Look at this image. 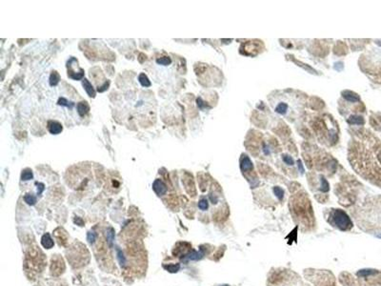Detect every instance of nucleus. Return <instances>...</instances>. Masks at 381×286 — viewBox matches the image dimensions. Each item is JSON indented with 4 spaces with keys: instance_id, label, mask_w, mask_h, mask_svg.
Here are the masks:
<instances>
[{
    "instance_id": "f257e3e1",
    "label": "nucleus",
    "mask_w": 381,
    "mask_h": 286,
    "mask_svg": "<svg viewBox=\"0 0 381 286\" xmlns=\"http://www.w3.org/2000/svg\"><path fill=\"white\" fill-rule=\"evenodd\" d=\"M332 223L341 231L350 230L353 227V222L349 216L341 209L334 210L332 215Z\"/></svg>"
},
{
    "instance_id": "0eeeda50",
    "label": "nucleus",
    "mask_w": 381,
    "mask_h": 286,
    "mask_svg": "<svg viewBox=\"0 0 381 286\" xmlns=\"http://www.w3.org/2000/svg\"><path fill=\"white\" fill-rule=\"evenodd\" d=\"M89 111H90V106L86 101H81L77 104V112H78L79 115H81V116L86 115L89 113Z\"/></svg>"
},
{
    "instance_id": "b1692460",
    "label": "nucleus",
    "mask_w": 381,
    "mask_h": 286,
    "mask_svg": "<svg viewBox=\"0 0 381 286\" xmlns=\"http://www.w3.org/2000/svg\"><path fill=\"white\" fill-rule=\"evenodd\" d=\"M283 161L286 163V164H288V165H293V163H294V161H293V159L292 158V156H287V155L283 156Z\"/></svg>"
},
{
    "instance_id": "bb28decb",
    "label": "nucleus",
    "mask_w": 381,
    "mask_h": 286,
    "mask_svg": "<svg viewBox=\"0 0 381 286\" xmlns=\"http://www.w3.org/2000/svg\"><path fill=\"white\" fill-rule=\"evenodd\" d=\"M298 169H300V172L301 173H304V168H303V166H302V163H301V161L300 160H298Z\"/></svg>"
},
{
    "instance_id": "1a4fd4ad",
    "label": "nucleus",
    "mask_w": 381,
    "mask_h": 286,
    "mask_svg": "<svg viewBox=\"0 0 381 286\" xmlns=\"http://www.w3.org/2000/svg\"><path fill=\"white\" fill-rule=\"evenodd\" d=\"M342 94H343V97L346 100L350 101V102H357V101H359V99H360L356 94H354V93H353L351 91H345V92L342 93Z\"/></svg>"
},
{
    "instance_id": "a878e982",
    "label": "nucleus",
    "mask_w": 381,
    "mask_h": 286,
    "mask_svg": "<svg viewBox=\"0 0 381 286\" xmlns=\"http://www.w3.org/2000/svg\"><path fill=\"white\" fill-rule=\"evenodd\" d=\"M87 238H88V241H89L90 243H93V242L95 240V234H94V232H90V233H88Z\"/></svg>"
},
{
    "instance_id": "6ab92c4d",
    "label": "nucleus",
    "mask_w": 381,
    "mask_h": 286,
    "mask_svg": "<svg viewBox=\"0 0 381 286\" xmlns=\"http://www.w3.org/2000/svg\"><path fill=\"white\" fill-rule=\"evenodd\" d=\"M349 122H350V123H352V124H358V125H360V124H363V123H364V120H363V118L360 117V116H353V117H351V118L349 119Z\"/></svg>"
},
{
    "instance_id": "2eb2a0df",
    "label": "nucleus",
    "mask_w": 381,
    "mask_h": 286,
    "mask_svg": "<svg viewBox=\"0 0 381 286\" xmlns=\"http://www.w3.org/2000/svg\"><path fill=\"white\" fill-rule=\"evenodd\" d=\"M287 110H288V105L286 103H284V102L278 103V105L276 107V112L280 115H284L287 112Z\"/></svg>"
},
{
    "instance_id": "ddd939ff",
    "label": "nucleus",
    "mask_w": 381,
    "mask_h": 286,
    "mask_svg": "<svg viewBox=\"0 0 381 286\" xmlns=\"http://www.w3.org/2000/svg\"><path fill=\"white\" fill-rule=\"evenodd\" d=\"M33 177V174L31 169H25L22 174H21V179L26 181V180H31Z\"/></svg>"
},
{
    "instance_id": "a211bd4d",
    "label": "nucleus",
    "mask_w": 381,
    "mask_h": 286,
    "mask_svg": "<svg viewBox=\"0 0 381 286\" xmlns=\"http://www.w3.org/2000/svg\"><path fill=\"white\" fill-rule=\"evenodd\" d=\"M273 192H274V195L277 196V197L279 200H282V198H283V197H284V190H283L281 187H279V186L274 187V188H273Z\"/></svg>"
},
{
    "instance_id": "aec40b11",
    "label": "nucleus",
    "mask_w": 381,
    "mask_h": 286,
    "mask_svg": "<svg viewBox=\"0 0 381 286\" xmlns=\"http://www.w3.org/2000/svg\"><path fill=\"white\" fill-rule=\"evenodd\" d=\"M198 208L202 211H206L209 208V203L206 198H202L198 202Z\"/></svg>"
},
{
    "instance_id": "20e7f679",
    "label": "nucleus",
    "mask_w": 381,
    "mask_h": 286,
    "mask_svg": "<svg viewBox=\"0 0 381 286\" xmlns=\"http://www.w3.org/2000/svg\"><path fill=\"white\" fill-rule=\"evenodd\" d=\"M204 253L202 251H192L184 256L182 258L184 261H189V260H199L203 258Z\"/></svg>"
},
{
    "instance_id": "9b49d317",
    "label": "nucleus",
    "mask_w": 381,
    "mask_h": 286,
    "mask_svg": "<svg viewBox=\"0 0 381 286\" xmlns=\"http://www.w3.org/2000/svg\"><path fill=\"white\" fill-rule=\"evenodd\" d=\"M376 273H377V271H376V270H373V269H362V270H359V271L357 272V276H358V277L365 278V277H368V276L374 275V274H376Z\"/></svg>"
},
{
    "instance_id": "393cba45",
    "label": "nucleus",
    "mask_w": 381,
    "mask_h": 286,
    "mask_svg": "<svg viewBox=\"0 0 381 286\" xmlns=\"http://www.w3.org/2000/svg\"><path fill=\"white\" fill-rule=\"evenodd\" d=\"M36 185H37V194L41 195L42 192H43L44 189H45V186H44L43 183H41V182H36Z\"/></svg>"
},
{
    "instance_id": "39448f33",
    "label": "nucleus",
    "mask_w": 381,
    "mask_h": 286,
    "mask_svg": "<svg viewBox=\"0 0 381 286\" xmlns=\"http://www.w3.org/2000/svg\"><path fill=\"white\" fill-rule=\"evenodd\" d=\"M240 167L241 170L243 172H248V171H251L253 168V165L251 161V159L247 156H243V157L240 160Z\"/></svg>"
},
{
    "instance_id": "f03ea898",
    "label": "nucleus",
    "mask_w": 381,
    "mask_h": 286,
    "mask_svg": "<svg viewBox=\"0 0 381 286\" xmlns=\"http://www.w3.org/2000/svg\"><path fill=\"white\" fill-rule=\"evenodd\" d=\"M153 189L154 191L158 195V196H163L167 193V186L165 183L160 180V179H155L154 184H153Z\"/></svg>"
},
{
    "instance_id": "f3484780",
    "label": "nucleus",
    "mask_w": 381,
    "mask_h": 286,
    "mask_svg": "<svg viewBox=\"0 0 381 286\" xmlns=\"http://www.w3.org/2000/svg\"><path fill=\"white\" fill-rule=\"evenodd\" d=\"M58 105H61V106H66V107H68L69 109H73V107H74V103L73 102H69L67 99H65V98H59V100H58Z\"/></svg>"
},
{
    "instance_id": "4be33fe9",
    "label": "nucleus",
    "mask_w": 381,
    "mask_h": 286,
    "mask_svg": "<svg viewBox=\"0 0 381 286\" xmlns=\"http://www.w3.org/2000/svg\"><path fill=\"white\" fill-rule=\"evenodd\" d=\"M321 191L322 192H328L329 190H330V186H329V183H328V181L324 178V177H322L321 178Z\"/></svg>"
},
{
    "instance_id": "5701e85b",
    "label": "nucleus",
    "mask_w": 381,
    "mask_h": 286,
    "mask_svg": "<svg viewBox=\"0 0 381 286\" xmlns=\"http://www.w3.org/2000/svg\"><path fill=\"white\" fill-rule=\"evenodd\" d=\"M109 86H110V81H106V82H105L102 86L97 87V91H98L99 93H103L104 91L108 90Z\"/></svg>"
},
{
    "instance_id": "9d476101",
    "label": "nucleus",
    "mask_w": 381,
    "mask_h": 286,
    "mask_svg": "<svg viewBox=\"0 0 381 286\" xmlns=\"http://www.w3.org/2000/svg\"><path fill=\"white\" fill-rule=\"evenodd\" d=\"M138 80H139L140 84L143 87H150L151 86V81L149 80V78H148V76L145 74H140L139 76H138Z\"/></svg>"
},
{
    "instance_id": "412c9836",
    "label": "nucleus",
    "mask_w": 381,
    "mask_h": 286,
    "mask_svg": "<svg viewBox=\"0 0 381 286\" xmlns=\"http://www.w3.org/2000/svg\"><path fill=\"white\" fill-rule=\"evenodd\" d=\"M164 267L168 271H170L172 273H175L180 269V265L179 264H173V265H168V266H164Z\"/></svg>"
},
{
    "instance_id": "6e6552de",
    "label": "nucleus",
    "mask_w": 381,
    "mask_h": 286,
    "mask_svg": "<svg viewBox=\"0 0 381 286\" xmlns=\"http://www.w3.org/2000/svg\"><path fill=\"white\" fill-rule=\"evenodd\" d=\"M41 243L43 245V247H45L46 249H51L53 246V240L52 239V237H50L49 234H45L41 238Z\"/></svg>"
},
{
    "instance_id": "7ed1b4c3",
    "label": "nucleus",
    "mask_w": 381,
    "mask_h": 286,
    "mask_svg": "<svg viewBox=\"0 0 381 286\" xmlns=\"http://www.w3.org/2000/svg\"><path fill=\"white\" fill-rule=\"evenodd\" d=\"M48 129H49V132L52 135H58V134H60L62 132L63 127H62V125L59 123V122L50 120L48 122Z\"/></svg>"
},
{
    "instance_id": "423d86ee",
    "label": "nucleus",
    "mask_w": 381,
    "mask_h": 286,
    "mask_svg": "<svg viewBox=\"0 0 381 286\" xmlns=\"http://www.w3.org/2000/svg\"><path fill=\"white\" fill-rule=\"evenodd\" d=\"M82 85H83L84 89H85V91L87 92V94H89V96H91V97H94V96H95V90H94V88L93 87V85L90 83V81H89L88 79L84 78V79L82 80Z\"/></svg>"
},
{
    "instance_id": "4468645a",
    "label": "nucleus",
    "mask_w": 381,
    "mask_h": 286,
    "mask_svg": "<svg viewBox=\"0 0 381 286\" xmlns=\"http://www.w3.org/2000/svg\"><path fill=\"white\" fill-rule=\"evenodd\" d=\"M156 63L159 64V65L167 66V65H170L172 63V60L169 56H163V57H160V58L156 59Z\"/></svg>"
},
{
    "instance_id": "f8f14e48",
    "label": "nucleus",
    "mask_w": 381,
    "mask_h": 286,
    "mask_svg": "<svg viewBox=\"0 0 381 286\" xmlns=\"http://www.w3.org/2000/svg\"><path fill=\"white\" fill-rule=\"evenodd\" d=\"M59 80H60V76H59L58 73L55 72V71L53 72L51 74V76H50V85L51 86H56L58 84V82H59Z\"/></svg>"
},
{
    "instance_id": "dca6fc26",
    "label": "nucleus",
    "mask_w": 381,
    "mask_h": 286,
    "mask_svg": "<svg viewBox=\"0 0 381 286\" xmlns=\"http://www.w3.org/2000/svg\"><path fill=\"white\" fill-rule=\"evenodd\" d=\"M24 200L27 204H29V205H34L36 203V197H34L33 195L28 194L24 197Z\"/></svg>"
},
{
    "instance_id": "cd10ccee",
    "label": "nucleus",
    "mask_w": 381,
    "mask_h": 286,
    "mask_svg": "<svg viewBox=\"0 0 381 286\" xmlns=\"http://www.w3.org/2000/svg\"><path fill=\"white\" fill-rule=\"evenodd\" d=\"M221 286H230V285H228V284H224V285H221Z\"/></svg>"
}]
</instances>
